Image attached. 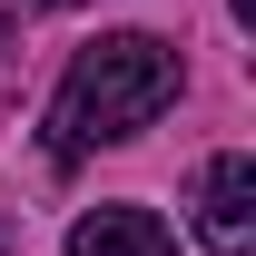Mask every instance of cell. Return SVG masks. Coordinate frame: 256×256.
Returning <instances> with one entry per match:
<instances>
[{"label": "cell", "mask_w": 256, "mask_h": 256, "mask_svg": "<svg viewBox=\"0 0 256 256\" xmlns=\"http://www.w3.org/2000/svg\"><path fill=\"white\" fill-rule=\"evenodd\" d=\"M50 10H60V0H50Z\"/></svg>", "instance_id": "4"}, {"label": "cell", "mask_w": 256, "mask_h": 256, "mask_svg": "<svg viewBox=\"0 0 256 256\" xmlns=\"http://www.w3.org/2000/svg\"><path fill=\"white\" fill-rule=\"evenodd\" d=\"M168 98H178V50L148 30H108L89 40L79 60H69L60 98H50V158H89V148H118V138H138V128L158 118Z\"/></svg>", "instance_id": "1"}, {"label": "cell", "mask_w": 256, "mask_h": 256, "mask_svg": "<svg viewBox=\"0 0 256 256\" xmlns=\"http://www.w3.org/2000/svg\"><path fill=\"white\" fill-rule=\"evenodd\" d=\"M197 236L207 256H256V158H207L197 168Z\"/></svg>", "instance_id": "2"}, {"label": "cell", "mask_w": 256, "mask_h": 256, "mask_svg": "<svg viewBox=\"0 0 256 256\" xmlns=\"http://www.w3.org/2000/svg\"><path fill=\"white\" fill-rule=\"evenodd\" d=\"M69 256H178V236L158 207H89L69 226Z\"/></svg>", "instance_id": "3"}]
</instances>
